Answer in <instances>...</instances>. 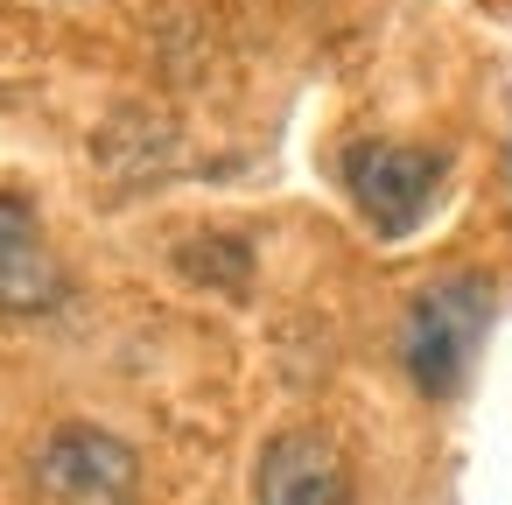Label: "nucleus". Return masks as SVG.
I'll return each instance as SVG.
<instances>
[{
    "label": "nucleus",
    "instance_id": "obj_1",
    "mask_svg": "<svg viewBox=\"0 0 512 505\" xmlns=\"http://www.w3.org/2000/svg\"><path fill=\"white\" fill-rule=\"evenodd\" d=\"M498 316V288L484 274H449L435 288H421L407 302V330H400V358H407V379L428 393V400H449L484 344Z\"/></svg>",
    "mask_w": 512,
    "mask_h": 505
},
{
    "label": "nucleus",
    "instance_id": "obj_2",
    "mask_svg": "<svg viewBox=\"0 0 512 505\" xmlns=\"http://www.w3.org/2000/svg\"><path fill=\"white\" fill-rule=\"evenodd\" d=\"M141 491V456L92 421L57 428L36 449V498L43 505H134Z\"/></svg>",
    "mask_w": 512,
    "mask_h": 505
},
{
    "label": "nucleus",
    "instance_id": "obj_3",
    "mask_svg": "<svg viewBox=\"0 0 512 505\" xmlns=\"http://www.w3.org/2000/svg\"><path fill=\"white\" fill-rule=\"evenodd\" d=\"M344 183H351V204L365 211V225L379 239H407L428 211H435V190H442V155L428 148H393V141H365L344 155Z\"/></svg>",
    "mask_w": 512,
    "mask_h": 505
},
{
    "label": "nucleus",
    "instance_id": "obj_4",
    "mask_svg": "<svg viewBox=\"0 0 512 505\" xmlns=\"http://www.w3.org/2000/svg\"><path fill=\"white\" fill-rule=\"evenodd\" d=\"M253 505H358V498H351V470H344V456H337L330 435H316V428H281V435L260 449Z\"/></svg>",
    "mask_w": 512,
    "mask_h": 505
},
{
    "label": "nucleus",
    "instance_id": "obj_5",
    "mask_svg": "<svg viewBox=\"0 0 512 505\" xmlns=\"http://www.w3.org/2000/svg\"><path fill=\"white\" fill-rule=\"evenodd\" d=\"M64 302V267L43 239L29 197L0 190V316H50Z\"/></svg>",
    "mask_w": 512,
    "mask_h": 505
},
{
    "label": "nucleus",
    "instance_id": "obj_6",
    "mask_svg": "<svg viewBox=\"0 0 512 505\" xmlns=\"http://www.w3.org/2000/svg\"><path fill=\"white\" fill-rule=\"evenodd\" d=\"M176 260H183V274H197V281H225V288H246V267H253L239 239H218V253H197V239H190Z\"/></svg>",
    "mask_w": 512,
    "mask_h": 505
}]
</instances>
